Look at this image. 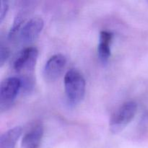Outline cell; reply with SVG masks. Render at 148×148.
Here are the masks:
<instances>
[{
	"instance_id": "cell-7",
	"label": "cell",
	"mask_w": 148,
	"mask_h": 148,
	"mask_svg": "<svg viewBox=\"0 0 148 148\" xmlns=\"http://www.w3.org/2000/svg\"><path fill=\"white\" fill-rule=\"evenodd\" d=\"M43 135V127L40 124L35 126L23 136L20 148H39Z\"/></svg>"
},
{
	"instance_id": "cell-3",
	"label": "cell",
	"mask_w": 148,
	"mask_h": 148,
	"mask_svg": "<svg viewBox=\"0 0 148 148\" xmlns=\"http://www.w3.org/2000/svg\"><path fill=\"white\" fill-rule=\"evenodd\" d=\"M22 88L21 79L10 77L1 81L0 84V108L7 109L17 98Z\"/></svg>"
},
{
	"instance_id": "cell-9",
	"label": "cell",
	"mask_w": 148,
	"mask_h": 148,
	"mask_svg": "<svg viewBox=\"0 0 148 148\" xmlns=\"http://www.w3.org/2000/svg\"><path fill=\"white\" fill-rule=\"evenodd\" d=\"M21 127L10 129L0 137V148H14L22 134Z\"/></svg>"
},
{
	"instance_id": "cell-8",
	"label": "cell",
	"mask_w": 148,
	"mask_h": 148,
	"mask_svg": "<svg viewBox=\"0 0 148 148\" xmlns=\"http://www.w3.org/2000/svg\"><path fill=\"white\" fill-rule=\"evenodd\" d=\"M112 38L113 34L111 32L103 30L100 33L98 55L100 61L103 64L107 63L111 56V43Z\"/></svg>"
},
{
	"instance_id": "cell-4",
	"label": "cell",
	"mask_w": 148,
	"mask_h": 148,
	"mask_svg": "<svg viewBox=\"0 0 148 148\" xmlns=\"http://www.w3.org/2000/svg\"><path fill=\"white\" fill-rule=\"evenodd\" d=\"M38 51L36 47H27L18 54L14 62V69L17 72H33L36 64Z\"/></svg>"
},
{
	"instance_id": "cell-2",
	"label": "cell",
	"mask_w": 148,
	"mask_h": 148,
	"mask_svg": "<svg viewBox=\"0 0 148 148\" xmlns=\"http://www.w3.org/2000/svg\"><path fill=\"white\" fill-rule=\"evenodd\" d=\"M137 111V105L134 101H128L119 107L110 119L109 127L113 133L122 131L134 118Z\"/></svg>"
},
{
	"instance_id": "cell-10",
	"label": "cell",
	"mask_w": 148,
	"mask_h": 148,
	"mask_svg": "<svg viewBox=\"0 0 148 148\" xmlns=\"http://www.w3.org/2000/svg\"><path fill=\"white\" fill-rule=\"evenodd\" d=\"M10 49L4 46H1L0 49V66H2L4 64L10 56Z\"/></svg>"
},
{
	"instance_id": "cell-6",
	"label": "cell",
	"mask_w": 148,
	"mask_h": 148,
	"mask_svg": "<svg viewBox=\"0 0 148 148\" xmlns=\"http://www.w3.org/2000/svg\"><path fill=\"white\" fill-rule=\"evenodd\" d=\"M43 19L40 17H34L28 20L20 30V38L23 43H31L38 37L43 30Z\"/></svg>"
},
{
	"instance_id": "cell-5",
	"label": "cell",
	"mask_w": 148,
	"mask_h": 148,
	"mask_svg": "<svg viewBox=\"0 0 148 148\" xmlns=\"http://www.w3.org/2000/svg\"><path fill=\"white\" fill-rule=\"evenodd\" d=\"M66 59L64 55L58 53L52 56L46 62L43 69V75L46 79L54 81L59 77L64 69Z\"/></svg>"
},
{
	"instance_id": "cell-1",
	"label": "cell",
	"mask_w": 148,
	"mask_h": 148,
	"mask_svg": "<svg viewBox=\"0 0 148 148\" xmlns=\"http://www.w3.org/2000/svg\"><path fill=\"white\" fill-rule=\"evenodd\" d=\"M86 82L79 71L70 69L64 77V88L66 98L70 105L75 106L83 99L85 93Z\"/></svg>"
},
{
	"instance_id": "cell-11",
	"label": "cell",
	"mask_w": 148,
	"mask_h": 148,
	"mask_svg": "<svg viewBox=\"0 0 148 148\" xmlns=\"http://www.w3.org/2000/svg\"><path fill=\"white\" fill-rule=\"evenodd\" d=\"M9 10V3L7 1H0V22H2Z\"/></svg>"
}]
</instances>
